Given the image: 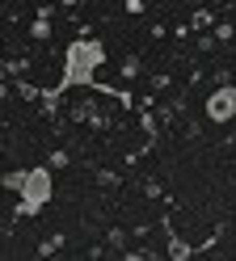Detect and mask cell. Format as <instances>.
<instances>
[{
  "instance_id": "6da1fadb",
  "label": "cell",
  "mask_w": 236,
  "mask_h": 261,
  "mask_svg": "<svg viewBox=\"0 0 236 261\" xmlns=\"http://www.w3.org/2000/svg\"><path fill=\"white\" fill-rule=\"evenodd\" d=\"M101 63H106V46H101L97 38H76V42L63 51V76H59V85L46 93V101L55 106V101H59V93L76 89V85H84V89H101V93L118 97V101H131V93L110 89V85H101V80H97V68H101Z\"/></svg>"
},
{
  "instance_id": "277c9868",
  "label": "cell",
  "mask_w": 236,
  "mask_h": 261,
  "mask_svg": "<svg viewBox=\"0 0 236 261\" xmlns=\"http://www.w3.org/2000/svg\"><path fill=\"white\" fill-rule=\"evenodd\" d=\"M51 34V25H46V17H38V25H34V38H46Z\"/></svg>"
},
{
  "instance_id": "5b68a950",
  "label": "cell",
  "mask_w": 236,
  "mask_h": 261,
  "mask_svg": "<svg viewBox=\"0 0 236 261\" xmlns=\"http://www.w3.org/2000/svg\"><path fill=\"white\" fill-rule=\"evenodd\" d=\"M127 13H144V0H127Z\"/></svg>"
},
{
  "instance_id": "3957f363",
  "label": "cell",
  "mask_w": 236,
  "mask_h": 261,
  "mask_svg": "<svg viewBox=\"0 0 236 261\" xmlns=\"http://www.w3.org/2000/svg\"><path fill=\"white\" fill-rule=\"evenodd\" d=\"M232 114H236V89L224 85V89H215L207 97V118L211 122H232Z\"/></svg>"
},
{
  "instance_id": "7a4b0ae2",
  "label": "cell",
  "mask_w": 236,
  "mask_h": 261,
  "mask_svg": "<svg viewBox=\"0 0 236 261\" xmlns=\"http://www.w3.org/2000/svg\"><path fill=\"white\" fill-rule=\"evenodd\" d=\"M17 194H21V202H17V215H38V211L51 202V194H55V186H51V169H26L21 186H17Z\"/></svg>"
}]
</instances>
